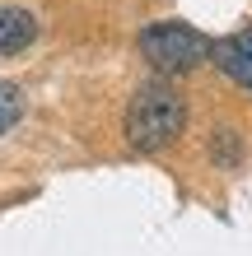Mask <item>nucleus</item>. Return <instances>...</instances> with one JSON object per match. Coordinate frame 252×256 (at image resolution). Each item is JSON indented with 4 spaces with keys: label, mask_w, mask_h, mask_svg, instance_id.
<instances>
[{
    "label": "nucleus",
    "mask_w": 252,
    "mask_h": 256,
    "mask_svg": "<svg viewBox=\"0 0 252 256\" xmlns=\"http://www.w3.org/2000/svg\"><path fill=\"white\" fill-rule=\"evenodd\" d=\"M210 61L219 66L224 80H233L243 94H252V24L238 28V33H229V38H215L210 42Z\"/></svg>",
    "instance_id": "nucleus-3"
},
{
    "label": "nucleus",
    "mask_w": 252,
    "mask_h": 256,
    "mask_svg": "<svg viewBox=\"0 0 252 256\" xmlns=\"http://www.w3.org/2000/svg\"><path fill=\"white\" fill-rule=\"evenodd\" d=\"M187 122H191L187 94L173 80H150L131 94L122 112V140L136 154H164L187 135Z\"/></svg>",
    "instance_id": "nucleus-1"
},
{
    "label": "nucleus",
    "mask_w": 252,
    "mask_h": 256,
    "mask_svg": "<svg viewBox=\"0 0 252 256\" xmlns=\"http://www.w3.org/2000/svg\"><path fill=\"white\" fill-rule=\"evenodd\" d=\"M24 108H28L24 88H19V84H10V80H0V135H10L14 126L24 122Z\"/></svg>",
    "instance_id": "nucleus-6"
},
{
    "label": "nucleus",
    "mask_w": 252,
    "mask_h": 256,
    "mask_svg": "<svg viewBox=\"0 0 252 256\" xmlns=\"http://www.w3.org/2000/svg\"><path fill=\"white\" fill-rule=\"evenodd\" d=\"M38 42V14L24 5H0V56H19Z\"/></svg>",
    "instance_id": "nucleus-4"
},
{
    "label": "nucleus",
    "mask_w": 252,
    "mask_h": 256,
    "mask_svg": "<svg viewBox=\"0 0 252 256\" xmlns=\"http://www.w3.org/2000/svg\"><path fill=\"white\" fill-rule=\"evenodd\" d=\"M210 42L215 38H205L201 28H191L182 19H159L150 28H140L136 47L159 80H177V74H191L210 61Z\"/></svg>",
    "instance_id": "nucleus-2"
},
{
    "label": "nucleus",
    "mask_w": 252,
    "mask_h": 256,
    "mask_svg": "<svg viewBox=\"0 0 252 256\" xmlns=\"http://www.w3.org/2000/svg\"><path fill=\"white\" fill-rule=\"evenodd\" d=\"M205 154H210V163H215V168H243L247 144H243L238 126H229V122L210 126V135H205Z\"/></svg>",
    "instance_id": "nucleus-5"
}]
</instances>
